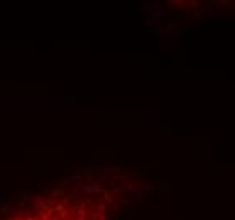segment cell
<instances>
[{"label": "cell", "mask_w": 235, "mask_h": 220, "mask_svg": "<svg viewBox=\"0 0 235 220\" xmlns=\"http://www.w3.org/2000/svg\"><path fill=\"white\" fill-rule=\"evenodd\" d=\"M149 191L146 190H134L132 191V202H144Z\"/></svg>", "instance_id": "cell-1"}, {"label": "cell", "mask_w": 235, "mask_h": 220, "mask_svg": "<svg viewBox=\"0 0 235 220\" xmlns=\"http://www.w3.org/2000/svg\"><path fill=\"white\" fill-rule=\"evenodd\" d=\"M213 10H215V9H213V2H208V4L203 7V14H213Z\"/></svg>", "instance_id": "cell-2"}, {"label": "cell", "mask_w": 235, "mask_h": 220, "mask_svg": "<svg viewBox=\"0 0 235 220\" xmlns=\"http://www.w3.org/2000/svg\"><path fill=\"white\" fill-rule=\"evenodd\" d=\"M151 169H152V171H157V163H154V164H151Z\"/></svg>", "instance_id": "cell-4"}, {"label": "cell", "mask_w": 235, "mask_h": 220, "mask_svg": "<svg viewBox=\"0 0 235 220\" xmlns=\"http://www.w3.org/2000/svg\"><path fill=\"white\" fill-rule=\"evenodd\" d=\"M218 4H220V5H223V7H230V5H232V2H230V0H220Z\"/></svg>", "instance_id": "cell-3"}]
</instances>
